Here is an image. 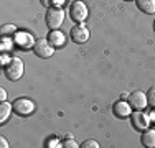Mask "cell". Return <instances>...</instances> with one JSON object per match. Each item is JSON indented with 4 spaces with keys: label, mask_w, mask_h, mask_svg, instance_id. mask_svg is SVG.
Returning a JSON list of instances; mask_svg holds the SVG:
<instances>
[{
    "label": "cell",
    "mask_w": 155,
    "mask_h": 148,
    "mask_svg": "<svg viewBox=\"0 0 155 148\" xmlns=\"http://www.w3.org/2000/svg\"><path fill=\"white\" fill-rule=\"evenodd\" d=\"M142 145L147 148H153L155 146V130L152 128H145L142 133Z\"/></svg>",
    "instance_id": "30bf717a"
},
{
    "label": "cell",
    "mask_w": 155,
    "mask_h": 148,
    "mask_svg": "<svg viewBox=\"0 0 155 148\" xmlns=\"http://www.w3.org/2000/svg\"><path fill=\"white\" fill-rule=\"evenodd\" d=\"M10 59H12V58H8V56H7V53H2V59H0L2 66H7V64L10 63Z\"/></svg>",
    "instance_id": "ffe728a7"
},
{
    "label": "cell",
    "mask_w": 155,
    "mask_h": 148,
    "mask_svg": "<svg viewBox=\"0 0 155 148\" xmlns=\"http://www.w3.org/2000/svg\"><path fill=\"white\" fill-rule=\"evenodd\" d=\"M64 40H66L64 33L58 31V30H53V31L48 35V41L53 44V46H63V44H64Z\"/></svg>",
    "instance_id": "8fae6325"
},
{
    "label": "cell",
    "mask_w": 155,
    "mask_h": 148,
    "mask_svg": "<svg viewBox=\"0 0 155 148\" xmlns=\"http://www.w3.org/2000/svg\"><path fill=\"white\" fill-rule=\"evenodd\" d=\"M41 3L45 7H48V8H50V3H51V0H41Z\"/></svg>",
    "instance_id": "484cf974"
},
{
    "label": "cell",
    "mask_w": 155,
    "mask_h": 148,
    "mask_svg": "<svg viewBox=\"0 0 155 148\" xmlns=\"http://www.w3.org/2000/svg\"><path fill=\"white\" fill-rule=\"evenodd\" d=\"M15 25H3L2 30H0V33H2V36H7V35H10V33H13L15 31Z\"/></svg>",
    "instance_id": "e0dca14e"
},
{
    "label": "cell",
    "mask_w": 155,
    "mask_h": 148,
    "mask_svg": "<svg viewBox=\"0 0 155 148\" xmlns=\"http://www.w3.org/2000/svg\"><path fill=\"white\" fill-rule=\"evenodd\" d=\"M149 118H150V122H153V124H155V109L152 110V112H150V115H149Z\"/></svg>",
    "instance_id": "cb8c5ba5"
},
{
    "label": "cell",
    "mask_w": 155,
    "mask_h": 148,
    "mask_svg": "<svg viewBox=\"0 0 155 148\" xmlns=\"http://www.w3.org/2000/svg\"><path fill=\"white\" fill-rule=\"evenodd\" d=\"M0 143H2V145H0L2 148H7V146H8V142H7V140L3 138V137H2V138H0Z\"/></svg>",
    "instance_id": "603a6c76"
},
{
    "label": "cell",
    "mask_w": 155,
    "mask_h": 148,
    "mask_svg": "<svg viewBox=\"0 0 155 148\" xmlns=\"http://www.w3.org/2000/svg\"><path fill=\"white\" fill-rule=\"evenodd\" d=\"M63 146L64 148H74V146H78V143L74 142V140H71V137H68V140L63 142Z\"/></svg>",
    "instance_id": "d6986e66"
},
{
    "label": "cell",
    "mask_w": 155,
    "mask_h": 148,
    "mask_svg": "<svg viewBox=\"0 0 155 148\" xmlns=\"http://www.w3.org/2000/svg\"><path fill=\"white\" fill-rule=\"evenodd\" d=\"M71 40L74 43H86L89 40V28L83 23L73 27L71 28Z\"/></svg>",
    "instance_id": "8992f818"
},
{
    "label": "cell",
    "mask_w": 155,
    "mask_h": 148,
    "mask_svg": "<svg viewBox=\"0 0 155 148\" xmlns=\"http://www.w3.org/2000/svg\"><path fill=\"white\" fill-rule=\"evenodd\" d=\"M149 124H150V118H149V115H145L142 110H137V112L132 114V125H134L137 130H145V128L149 127Z\"/></svg>",
    "instance_id": "ba28073f"
},
{
    "label": "cell",
    "mask_w": 155,
    "mask_h": 148,
    "mask_svg": "<svg viewBox=\"0 0 155 148\" xmlns=\"http://www.w3.org/2000/svg\"><path fill=\"white\" fill-rule=\"evenodd\" d=\"M45 21H46L48 28L58 30L63 25V21H64V12H63V8H60V7H50L46 12Z\"/></svg>",
    "instance_id": "6da1fadb"
},
{
    "label": "cell",
    "mask_w": 155,
    "mask_h": 148,
    "mask_svg": "<svg viewBox=\"0 0 155 148\" xmlns=\"http://www.w3.org/2000/svg\"><path fill=\"white\" fill-rule=\"evenodd\" d=\"M48 146H60V143H58L56 140H53L51 143H48Z\"/></svg>",
    "instance_id": "d4e9b609"
},
{
    "label": "cell",
    "mask_w": 155,
    "mask_h": 148,
    "mask_svg": "<svg viewBox=\"0 0 155 148\" xmlns=\"http://www.w3.org/2000/svg\"><path fill=\"white\" fill-rule=\"evenodd\" d=\"M0 50H2V53H5V51L12 50V40H10V38H5V36H3V38H2V44H0Z\"/></svg>",
    "instance_id": "2e32d148"
},
{
    "label": "cell",
    "mask_w": 155,
    "mask_h": 148,
    "mask_svg": "<svg viewBox=\"0 0 155 148\" xmlns=\"http://www.w3.org/2000/svg\"><path fill=\"white\" fill-rule=\"evenodd\" d=\"M5 99H7V91H5V89H0V101H2V102H5Z\"/></svg>",
    "instance_id": "44dd1931"
},
{
    "label": "cell",
    "mask_w": 155,
    "mask_h": 148,
    "mask_svg": "<svg viewBox=\"0 0 155 148\" xmlns=\"http://www.w3.org/2000/svg\"><path fill=\"white\" fill-rule=\"evenodd\" d=\"M135 3L143 13H155V0H135Z\"/></svg>",
    "instance_id": "7c38bea8"
},
{
    "label": "cell",
    "mask_w": 155,
    "mask_h": 148,
    "mask_svg": "<svg viewBox=\"0 0 155 148\" xmlns=\"http://www.w3.org/2000/svg\"><path fill=\"white\" fill-rule=\"evenodd\" d=\"M147 101H149V105H152L155 109V86H152L147 91Z\"/></svg>",
    "instance_id": "9a60e30c"
},
{
    "label": "cell",
    "mask_w": 155,
    "mask_h": 148,
    "mask_svg": "<svg viewBox=\"0 0 155 148\" xmlns=\"http://www.w3.org/2000/svg\"><path fill=\"white\" fill-rule=\"evenodd\" d=\"M114 114H116L117 117H129L132 114V107L129 102L125 101H120V102H116V105H114Z\"/></svg>",
    "instance_id": "9c48e42d"
},
{
    "label": "cell",
    "mask_w": 155,
    "mask_h": 148,
    "mask_svg": "<svg viewBox=\"0 0 155 148\" xmlns=\"http://www.w3.org/2000/svg\"><path fill=\"white\" fill-rule=\"evenodd\" d=\"M13 110V105L8 102H2L0 104V122H5L10 117V112Z\"/></svg>",
    "instance_id": "4fadbf2b"
},
{
    "label": "cell",
    "mask_w": 155,
    "mask_h": 148,
    "mask_svg": "<svg viewBox=\"0 0 155 148\" xmlns=\"http://www.w3.org/2000/svg\"><path fill=\"white\" fill-rule=\"evenodd\" d=\"M79 146L81 148H99V143L96 142V140H86V142H83Z\"/></svg>",
    "instance_id": "ac0fdd59"
},
{
    "label": "cell",
    "mask_w": 155,
    "mask_h": 148,
    "mask_svg": "<svg viewBox=\"0 0 155 148\" xmlns=\"http://www.w3.org/2000/svg\"><path fill=\"white\" fill-rule=\"evenodd\" d=\"M127 102L130 104L132 109L135 110H143L147 105H149V101H147V94L142 91H134L130 95H129Z\"/></svg>",
    "instance_id": "277c9868"
},
{
    "label": "cell",
    "mask_w": 155,
    "mask_h": 148,
    "mask_svg": "<svg viewBox=\"0 0 155 148\" xmlns=\"http://www.w3.org/2000/svg\"><path fill=\"white\" fill-rule=\"evenodd\" d=\"M64 2H66V0H51V3H54V7H58V5H64Z\"/></svg>",
    "instance_id": "7402d4cb"
},
{
    "label": "cell",
    "mask_w": 155,
    "mask_h": 148,
    "mask_svg": "<svg viewBox=\"0 0 155 148\" xmlns=\"http://www.w3.org/2000/svg\"><path fill=\"white\" fill-rule=\"evenodd\" d=\"M69 13H71V18H73V20L78 21V23H81V21H84V20H86V17H87V8H86V5H84L83 2L76 0V2L71 5Z\"/></svg>",
    "instance_id": "52a82bcc"
},
{
    "label": "cell",
    "mask_w": 155,
    "mask_h": 148,
    "mask_svg": "<svg viewBox=\"0 0 155 148\" xmlns=\"http://www.w3.org/2000/svg\"><path fill=\"white\" fill-rule=\"evenodd\" d=\"M125 2H130V0H125Z\"/></svg>",
    "instance_id": "83f0119b"
},
{
    "label": "cell",
    "mask_w": 155,
    "mask_h": 148,
    "mask_svg": "<svg viewBox=\"0 0 155 148\" xmlns=\"http://www.w3.org/2000/svg\"><path fill=\"white\" fill-rule=\"evenodd\" d=\"M23 71H25V64L20 58H12L10 63L5 66V76L10 81H18L23 76Z\"/></svg>",
    "instance_id": "7a4b0ae2"
},
{
    "label": "cell",
    "mask_w": 155,
    "mask_h": 148,
    "mask_svg": "<svg viewBox=\"0 0 155 148\" xmlns=\"http://www.w3.org/2000/svg\"><path fill=\"white\" fill-rule=\"evenodd\" d=\"M53 48L54 46L48 41V38H40L33 43V51H35V54L40 58H51L54 53Z\"/></svg>",
    "instance_id": "3957f363"
},
{
    "label": "cell",
    "mask_w": 155,
    "mask_h": 148,
    "mask_svg": "<svg viewBox=\"0 0 155 148\" xmlns=\"http://www.w3.org/2000/svg\"><path fill=\"white\" fill-rule=\"evenodd\" d=\"M15 41L20 44V46H30L31 44V36L28 35V33H17V36H15Z\"/></svg>",
    "instance_id": "5bb4252c"
},
{
    "label": "cell",
    "mask_w": 155,
    "mask_h": 148,
    "mask_svg": "<svg viewBox=\"0 0 155 148\" xmlns=\"http://www.w3.org/2000/svg\"><path fill=\"white\" fill-rule=\"evenodd\" d=\"M12 105H13V110H15L18 115H28V114H31L33 109H35V104H33L30 99H23V97L17 99Z\"/></svg>",
    "instance_id": "5b68a950"
},
{
    "label": "cell",
    "mask_w": 155,
    "mask_h": 148,
    "mask_svg": "<svg viewBox=\"0 0 155 148\" xmlns=\"http://www.w3.org/2000/svg\"><path fill=\"white\" fill-rule=\"evenodd\" d=\"M153 31H155V21H153Z\"/></svg>",
    "instance_id": "4316f807"
}]
</instances>
